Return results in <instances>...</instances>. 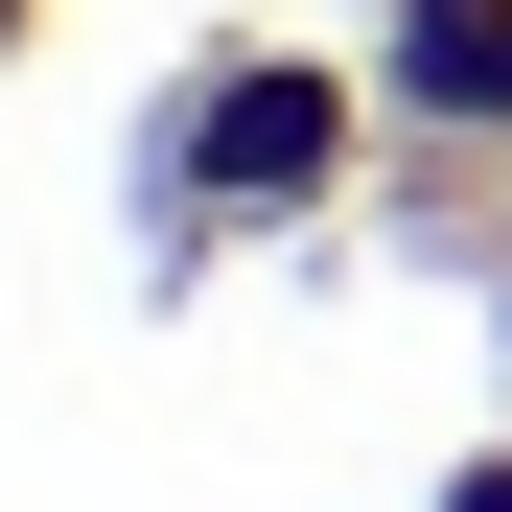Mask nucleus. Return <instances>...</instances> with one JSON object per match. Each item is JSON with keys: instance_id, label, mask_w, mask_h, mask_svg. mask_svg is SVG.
<instances>
[{"instance_id": "1", "label": "nucleus", "mask_w": 512, "mask_h": 512, "mask_svg": "<svg viewBox=\"0 0 512 512\" xmlns=\"http://www.w3.org/2000/svg\"><path fill=\"white\" fill-rule=\"evenodd\" d=\"M350 117H373V70H303V47H210L187 94H163V233H256V210H326L350 187Z\"/></svg>"}, {"instance_id": "2", "label": "nucleus", "mask_w": 512, "mask_h": 512, "mask_svg": "<svg viewBox=\"0 0 512 512\" xmlns=\"http://www.w3.org/2000/svg\"><path fill=\"white\" fill-rule=\"evenodd\" d=\"M373 117L419 163H489L512 140V0H396V24H373Z\"/></svg>"}, {"instance_id": "3", "label": "nucleus", "mask_w": 512, "mask_h": 512, "mask_svg": "<svg viewBox=\"0 0 512 512\" xmlns=\"http://www.w3.org/2000/svg\"><path fill=\"white\" fill-rule=\"evenodd\" d=\"M443 512H512V443H489V466H466V489H443Z\"/></svg>"}, {"instance_id": "4", "label": "nucleus", "mask_w": 512, "mask_h": 512, "mask_svg": "<svg viewBox=\"0 0 512 512\" xmlns=\"http://www.w3.org/2000/svg\"><path fill=\"white\" fill-rule=\"evenodd\" d=\"M24 24H47V0H0V70H24Z\"/></svg>"}]
</instances>
